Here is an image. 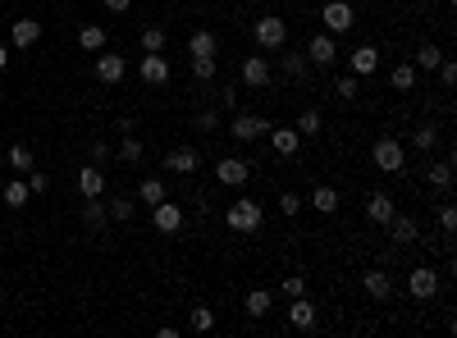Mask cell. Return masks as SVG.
I'll return each mask as SVG.
<instances>
[{
  "instance_id": "obj_1",
  "label": "cell",
  "mask_w": 457,
  "mask_h": 338,
  "mask_svg": "<svg viewBox=\"0 0 457 338\" xmlns=\"http://www.w3.org/2000/svg\"><path fill=\"white\" fill-rule=\"evenodd\" d=\"M228 228H233V233H256L261 228V206L252 201V197H238L233 206H228Z\"/></svg>"
},
{
  "instance_id": "obj_2",
  "label": "cell",
  "mask_w": 457,
  "mask_h": 338,
  "mask_svg": "<svg viewBox=\"0 0 457 338\" xmlns=\"http://www.w3.org/2000/svg\"><path fill=\"white\" fill-rule=\"evenodd\" d=\"M288 41V23L279 14H261L256 19V46L261 51H279Z\"/></svg>"
},
{
  "instance_id": "obj_3",
  "label": "cell",
  "mask_w": 457,
  "mask_h": 338,
  "mask_svg": "<svg viewBox=\"0 0 457 338\" xmlns=\"http://www.w3.org/2000/svg\"><path fill=\"white\" fill-rule=\"evenodd\" d=\"M371 160H375V169L398 174L402 165H407V151H402V142H394V137H379L375 147H371Z\"/></svg>"
},
{
  "instance_id": "obj_4",
  "label": "cell",
  "mask_w": 457,
  "mask_h": 338,
  "mask_svg": "<svg viewBox=\"0 0 457 338\" xmlns=\"http://www.w3.org/2000/svg\"><path fill=\"white\" fill-rule=\"evenodd\" d=\"M320 23L330 28V32H347V28L357 23V14H352L347 0H325V5H320Z\"/></svg>"
},
{
  "instance_id": "obj_5",
  "label": "cell",
  "mask_w": 457,
  "mask_h": 338,
  "mask_svg": "<svg viewBox=\"0 0 457 338\" xmlns=\"http://www.w3.org/2000/svg\"><path fill=\"white\" fill-rule=\"evenodd\" d=\"M124 73H128V64H124V56H115V51H96V78H101L105 87L124 83Z\"/></svg>"
},
{
  "instance_id": "obj_6",
  "label": "cell",
  "mask_w": 457,
  "mask_h": 338,
  "mask_svg": "<svg viewBox=\"0 0 457 338\" xmlns=\"http://www.w3.org/2000/svg\"><path fill=\"white\" fill-rule=\"evenodd\" d=\"M151 220H156V228H160V233H179V228H183V206L179 201H156V206H151Z\"/></svg>"
},
{
  "instance_id": "obj_7",
  "label": "cell",
  "mask_w": 457,
  "mask_h": 338,
  "mask_svg": "<svg viewBox=\"0 0 457 338\" xmlns=\"http://www.w3.org/2000/svg\"><path fill=\"white\" fill-rule=\"evenodd\" d=\"M266 133H270V119H261V115H238L228 124V137H238V142H252V137H266Z\"/></svg>"
},
{
  "instance_id": "obj_8",
  "label": "cell",
  "mask_w": 457,
  "mask_h": 338,
  "mask_svg": "<svg viewBox=\"0 0 457 338\" xmlns=\"http://www.w3.org/2000/svg\"><path fill=\"white\" fill-rule=\"evenodd\" d=\"M407 288H411V297H416V302H430L434 292H439V275H434L430 265H416V270H411V279H407Z\"/></svg>"
},
{
  "instance_id": "obj_9",
  "label": "cell",
  "mask_w": 457,
  "mask_h": 338,
  "mask_svg": "<svg viewBox=\"0 0 457 338\" xmlns=\"http://www.w3.org/2000/svg\"><path fill=\"white\" fill-rule=\"evenodd\" d=\"M41 41V23L37 19H14V28H9V46L14 51H28Z\"/></svg>"
},
{
  "instance_id": "obj_10",
  "label": "cell",
  "mask_w": 457,
  "mask_h": 338,
  "mask_svg": "<svg viewBox=\"0 0 457 338\" xmlns=\"http://www.w3.org/2000/svg\"><path fill=\"white\" fill-rule=\"evenodd\" d=\"M334 56H339V46H334L330 32H315V37L307 41V60H311V64H320V69H330Z\"/></svg>"
},
{
  "instance_id": "obj_11",
  "label": "cell",
  "mask_w": 457,
  "mask_h": 338,
  "mask_svg": "<svg viewBox=\"0 0 457 338\" xmlns=\"http://www.w3.org/2000/svg\"><path fill=\"white\" fill-rule=\"evenodd\" d=\"M142 83H151V87H160V83H169V64H165V56H160V51H147L142 56Z\"/></svg>"
},
{
  "instance_id": "obj_12",
  "label": "cell",
  "mask_w": 457,
  "mask_h": 338,
  "mask_svg": "<svg viewBox=\"0 0 457 338\" xmlns=\"http://www.w3.org/2000/svg\"><path fill=\"white\" fill-rule=\"evenodd\" d=\"M247 174H252V160H220V165H215V179H220L224 188L247 183Z\"/></svg>"
},
{
  "instance_id": "obj_13",
  "label": "cell",
  "mask_w": 457,
  "mask_h": 338,
  "mask_svg": "<svg viewBox=\"0 0 457 338\" xmlns=\"http://www.w3.org/2000/svg\"><path fill=\"white\" fill-rule=\"evenodd\" d=\"M347 69H352L357 78H371V73L379 69V51L375 46H357L352 56H347Z\"/></svg>"
},
{
  "instance_id": "obj_14",
  "label": "cell",
  "mask_w": 457,
  "mask_h": 338,
  "mask_svg": "<svg viewBox=\"0 0 457 338\" xmlns=\"http://www.w3.org/2000/svg\"><path fill=\"white\" fill-rule=\"evenodd\" d=\"M366 215H371V224H389L394 220V197L389 192H371L366 197Z\"/></svg>"
},
{
  "instance_id": "obj_15",
  "label": "cell",
  "mask_w": 457,
  "mask_h": 338,
  "mask_svg": "<svg viewBox=\"0 0 457 338\" xmlns=\"http://www.w3.org/2000/svg\"><path fill=\"white\" fill-rule=\"evenodd\" d=\"M197 165H201V156L192 147H174L169 156H165V169H174V174H192Z\"/></svg>"
},
{
  "instance_id": "obj_16",
  "label": "cell",
  "mask_w": 457,
  "mask_h": 338,
  "mask_svg": "<svg viewBox=\"0 0 457 338\" xmlns=\"http://www.w3.org/2000/svg\"><path fill=\"white\" fill-rule=\"evenodd\" d=\"M384 228L394 233V243H402V247H407V243H416V233H421V228H416V220H411V215H398V211H394V220H389Z\"/></svg>"
},
{
  "instance_id": "obj_17",
  "label": "cell",
  "mask_w": 457,
  "mask_h": 338,
  "mask_svg": "<svg viewBox=\"0 0 457 338\" xmlns=\"http://www.w3.org/2000/svg\"><path fill=\"white\" fill-rule=\"evenodd\" d=\"M78 192H83V197H105V174L96 165L78 169Z\"/></svg>"
},
{
  "instance_id": "obj_18",
  "label": "cell",
  "mask_w": 457,
  "mask_h": 338,
  "mask_svg": "<svg viewBox=\"0 0 457 338\" xmlns=\"http://www.w3.org/2000/svg\"><path fill=\"white\" fill-rule=\"evenodd\" d=\"M362 288H366V292H371V297H375V302H384V297H389V292H394V279H389V275H384V270H366V275H362Z\"/></svg>"
},
{
  "instance_id": "obj_19",
  "label": "cell",
  "mask_w": 457,
  "mask_h": 338,
  "mask_svg": "<svg viewBox=\"0 0 457 338\" xmlns=\"http://www.w3.org/2000/svg\"><path fill=\"white\" fill-rule=\"evenodd\" d=\"M243 83H247V87H266V83H270V64L261 60V56H247V60H243Z\"/></svg>"
},
{
  "instance_id": "obj_20",
  "label": "cell",
  "mask_w": 457,
  "mask_h": 338,
  "mask_svg": "<svg viewBox=\"0 0 457 338\" xmlns=\"http://www.w3.org/2000/svg\"><path fill=\"white\" fill-rule=\"evenodd\" d=\"M270 142H275V151H279V156H293V151L302 147V133L284 124V128H270Z\"/></svg>"
},
{
  "instance_id": "obj_21",
  "label": "cell",
  "mask_w": 457,
  "mask_h": 338,
  "mask_svg": "<svg viewBox=\"0 0 457 338\" xmlns=\"http://www.w3.org/2000/svg\"><path fill=\"white\" fill-rule=\"evenodd\" d=\"M426 183L434 192H448L453 188V165H448V160H434V165L426 169Z\"/></svg>"
},
{
  "instance_id": "obj_22",
  "label": "cell",
  "mask_w": 457,
  "mask_h": 338,
  "mask_svg": "<svg viewBox=\"0 0 457 338\" xmlns=\"http://www.w3.org/2000/svg\"><path fill=\"white\" fill-rule=\"evenodd\" d=\"M311 206H315V211H320V215H334V211H339V188H330V183H320V188L311 192Z\"/></svg>"
},
{
  "instance_id": "obj_23",
  "label": "cell",
  "mask_w": 457,
  "mask_h": 338,
  "mask_svg": "<svg viewBox=\"0 0 457 338\" xmlns=\"http://www.w3.org/2000/svg\"><path fill=\"white\" fill-rule=\"evenodd\" d=\"M288 320L298 324V329H311V324H315V307H311L307 297H293V307H288Z\"/></svg>"
},
{
  "instance_id": "obj_24",
  "label": "cell",
  "mask_w": 457,
  "mask_h": 338,
  "mask_svg": "<svg viewBox=\"0 0 457 338\" xmlns=\"http://www.w3.org/2000/svg\"><path fill=\"white\" fill-rule=\"evenodd\" d=\"M0 197H5V206L23 211V206H28V197H32V188H28L23 179H14V183H5V192H0Z\"/></svg>"
},
{
  "instance_id": "obj_25",
  "label": "cell",
  "mask_w": 457,
  "mask_h": 338,
  "mask_svg": "<svg viewBox=\"0 0 457 338\" xmlns=\"http://www.w3.org/2000/svg\"><path fill=\"white\" fill-rule=\"evenodd\" d=\"M188 56H215V32H206V28H197L188 37Z\"/></svg>"
},
{
  "instance_id": "obj_26",
  "label": "cell",
  "mask_w": 457,
  "mask_h": 338,
  "mask_svg": "<svg viewBox=\"0 0 457 338\" xmlns=\"http://www.w3.org/2000/svg\"><path fill=\"white\" fill-rule=\"evenodd\" d=\"M78 46H83V51H105V28H101V23H87V28L78 32Z\"/></svg>"
},
{
  "instance_id": "obj_27",
  "label": "cell",
  "mask_w": 457,
  "mask_h": 338,
  "mask_svg": "<svg viewBox=\"0 0 457 338\" xmlns=\"http://www.w3.org/2000/svg\"><path fill=\"white\" fill-rule=\"evenodd\" d=\"M320 128H325L320 110H302V115H298V133H302V137H320Z\"/></svg>"
},
{
  "instance_id": "obj_28",
  "label": "cell",
  "mask_w": 457,
  "mask_h": 338,
  "mask_svg": "<svg viewBox=\"0 0 457 338\" xmlns=\"http://www.w3.org/2000/svg\"><path fill=\"white\" fill-rule=\"evenodd\" d=\"M165 197H169V192H165V183H160V179H147L142 188H137V201H147V206H156V201H165Z\"/></svg>"
},
{
  "instance_id": "obj_29",
  "label": "cell",
  "mask_w": 457,
  "mask_h": 338,
  "mask_svg": "<svg viewBox=\"0 0 457 338\" xmlns=\"http://www.w3.org/2000/svg\"><path fill=\"white\" fill-rule=\"evenodd\" d=\"M266 311H270V292H266V288H252V292H247V315L261 320Z\"/></svg>"
},
{
  "instance_id": "obj_30",
  "label": "cell",
  "mask_w": 457,
  "mask_h": 338,
  "mask_svg": "<svg viewBox=\"0 0 457 338\" xmlns=\"http://www.w3.org/2000/svg\"><path fill=\"white\" fill-rule=\"evenodd\" d=\"M434 142H439V128H434V124H421L416 133H411V147H416V151H434Z\"/></svg>"
},
{
  "instance_id": "obj_31",
  "label": "cell",
  "mask_w": 457,
  "mask_h": 338,
  "mask_svg": "<svg viewBox=\"0 0 457 338\" xmlns=\"http://www.w3.org/2000/svg\"><path fill=\"white\" fill-rule=\"evenodd\" d=\"M9 169H14V174H32V151L28 147H9Z\"/></svg>"
},
{
  "instance_id": "obj_32",
  "label": "cell",
  "mask_w": 457,
  "mask_h": 338,
  "mask_svg": "<svg viewBox=\"0 0 457 338\" xmlns=\"http://www.w3.org/2000/svg\"><path fill=\"white\" fill-rule=\"evenodd\" d=\"M439 60H443V51H439V46H430V41L416 51V69H426V73H430V69H439Z\"/></svg>"
},
{
  "instance_id": "obj_33",
  "label": "cell",
  "mask_w": 457,
  "mask_h": 338,
  "mask_svg": "<svg viewBox=\"0 0 457 338\" xmlns=\"http://www.w3.org/2000/svg\"><path fill=\"white\" fill-rule=\"evenodd\" d=\"M192 78H197V83H211V78H215V56H192Z\"/></svg>"
},
{
  "instance_id": "obj_34",
  "label": "cell",
  "mask_w": 457,
  "mask_h": 338,
  "mask_svg": "<svg viewBox=\"0 0 457 338\" xmlns=\"http://www.w3.org/2000/svg\"><path fill=\"white\" fill-rule=\"evenodd\" d=\"M284 73L288 78H302V73H307V56H302V51H284Z\"/></svg>"
},
{
  "instance_id": "obj_35",
  "label": "cell",
  "mask_w": 457,
  "mask_h": 338,
  "mask_svg": "<svg viewBox=\"0 0 457 338\" xmlns=\"http://www.w3.org/2000/svg\"><path fill=\"white\" fill-rule=\"evenodd\" d=\"M394 87H398V92H411V87H416V69H411V64H398V69H394Z\"/></svg>"
},
{
  "instance_id": "obj_36",
  "label": "cell",
  "mask_w": 457,
  "mask_h": 338,
  "mask_svg": "<svg viewBox=\"0 0 457 338\" xmlns=\"http://www.w3.org/2000/svg\"><path fill=\"white\" fill-rule=\"evenodd\" d=\"M142 51H165V28H142Z\"/></svg>"
},
{
  "instance_id": "obj_37",
  "label": "cell",
  "mask_w": 457,
  "mask_h": 338,
  "mask_svg": "<svg viewBox=\"0 0 457 338\" xmlns=\"http://www.w3.org/2000/svg\"><path fill=\"white\" fill-rule=\"evenodd\" d=\"M83 220H87V224H101V220H105V206H101V197H87V206H83Z\"/></svg>"
},
{
  "instance_id": "obj_38",
  "label": "cell",
  "mask_w": 457,
  "mask_h": 338,
  "mask_svg": "<svg viewBox=\"0 0 457 338\" xmlns=\"http://www.w3.org/2000/svg\"><path fill=\"white\" fill-rule=\"evenodd\" d=\"M105 211H110L115 220H133V197H115L110 206H105Z\"/></svg>"
},
{
  "instance_id": "obj_39",
  "label": "cell",
  "mask_w": 457,
  "mask_h": 338,
  "mask_svg": "<svg viewBox=\"0 0 457 338\" xmlns=\"http://www.w3.org/2000/svg\"><path fill=\"white\" fill-rule=\"evenodd\" d=\"M334 96H339V101H352L357 96V73H347V78L334 83Z\"/></svg>"
},
{
  "instance_id": "obj_40",
  "label": "cell",
  "mask_w": 457,
  "mask_h": 338,
  "mask_svg": "<svg viewBox=\"0 0 457 338\" xmlns=\"http://www.w3.org/2000/svg\"><path fill=\"white\" fill-rule=\"evenodd\" d=\"M192 329H201V334L215 329V311L211 307H197V311H192Z\"/></svg>"
},
{
  "instance_id": "obj_41",
  "label": "cell",
  "mask_w": 457,
  "mask_h": 338,
  "mask_svg": "<svg viewBox=\"0 0 457 338\" xmlns=\"http://www.w3.org/2000/svg\"><path fill=\"white\" fill-rule=\"evenodd\" d=\"M119 160H142V142L124 137V142H119Z\"/></svg>"
},
{
  "instance_id": "obj_42",
  "label": "cell",
  "mask_w": 457,
  "mask_h": 338,
  "mask_svg": "<svg viewBox=\"0 0 457 338\" xmlns=\"http://www.w3.org/2000/svg\"><path fill=\"white\" fill-rule=\"evenodd\" d=\"M279 211H284L288 220H293V215L302 211V197H293V192H284V197H279Z\"/></svg>"
},
{
  "instance_id": "obj_43",
  "label": "cell",
  "mask_w": 457,
  "mask_h": 338,
  "mask_svg": "<svg viewBox=\"0 0 457 338\" xmlns=\"http://www.w3.org/2000/svg\"><path fill=\"white\" fill-rule=\"evenodd\" d=\"M439 228H443V233H453V228H457V211H453V206H443V211H439Z\"/></svg>"
},
{
  "instance_id": "obj_44",
  "label": "cell",
  "mask_w": 457,
  "mask_h": 338,
  "mask_svg": "<svg viewBox=\"0 0 457 338\" xmlns=\"http://www.w3.org/2000/svg\"><path fill=\"white\" fill-rule=\"evenodd\" d=\"M439 78H443V87L457 83V64H453V60H439Z\"/></svg>"
},
{
  "instance_id": "obj_45",
  "label": "cell",
  "mask_w": 457,
  "mask_h": 338,
  "mask_svg": "<svg viewBox=\"0 0 457 338\" xmlns=\"http://www.w3.org/2000/svg\"><path fill=\"white\" fill-rule=\"evenodd\" d=\"M284 297H288V302H293V297H302V279H298V275H288V279H284Z\"/></svg>"
},
{
  "instance_id": "obj_46",
  "label": "cell",
  "mask_w": 457,
  "mask_h": 338,
  "mask_svg": "<svg viewBox=\"0 0 457 338\" xmlns=\"http://www.w3.org/2000/svg\"><path fill=\"white\" fill-rule=\"evenodd\" d=\"M28 188H32V192H46V188H51V179H46V174H37V169H32V179H28Z\"/></svg>"
},
{
  "instance_id": "obj_47",
  "label": "cell",
  "mask_w": 457,
  "mask_h": 338,
  "mask_svg": "<svg viewBox=\"0 0 457 338\" xmlns=\"http://www.w3.org/2000/svg\"><path fill=\"white\" fill-rule=\"evenodd\" d=\"M128 5H133V0H105V9H110V14H124Z\"/></svg>"
},
{
  "instance_id": "obj_48",
  "label": "cell",
  "mask_w": 457,
  "mask_h": 338,
  "mask_svg": "<svg viewBox=\"0 0 457 338\" xmlns=\"http://www.w3.org/2000/svg\"><path fill=\"white\" fill-rule=\"evenodd\" d=\"M5 64H9V46H0V73H5Z\"/></svg>"
}]
</instances>
